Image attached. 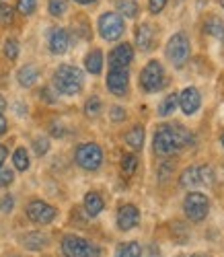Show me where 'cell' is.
<instances>
[{
    "label": "cell",
    "instance_id": "6da1fadb",
    "mask_svg": "<svg viewBox=\"0 0 224 257\" xmlns=\"http://www.w3.org/2000/svg\"><path fill=\"white\" fill-rule=\"evenodd\" d=\"M189 144H193V134L181 123H165L161 127H156L154 140H152L154 153L161 157H171Z\"/></svg>",
    "mask_w": 224,
    "mask_h": 257
},
{
    "label": "cell",
    "instance_id": "7a4b0ae2",
    "mask_svg": "<svg viewBox=\"0 0 224 257\" xmlns=\"http://www.w3.org/2000/svg\"><path fill=\"white\" fill-rule=\"evenodd\" d=\"M84 84V74L80 68L70 66V64H62L54 74V87L62 95H78Z\"/></svg>",
    "mask_w": 224,
    "mask_h": 257
},
{
    "label": "cell",
    "instance_id": "3957f363",
    "mask_svg": "<svg viewBox=\"0 0 224 257\" xmlns=\"http://www.w3.org/2000/svg\"><path fill=\"white\" fill-rule=\"evenodd\" d=\"M62 253L66 257H101V247L76 234H66L62 239Z\"/></svg>",
    "mask_w": 224,
    "mask_h": 257
},
{
    "label": "cell",
    "instance_id": "277c9868",
    "mask_svg": "<svg viewBox=\"0 0 224 257\" xmlns=\"http://www.w3.org/2000/svg\"><path fill=\"white\" fill-rule=\"evenodd\" d=\"M208 210H210V202L204 194H199V191H189L185 196L183 212L191 222H201L208 216Z\"/></svg>",
    "mask_w": 224,
    "mask_h": 257
},
{
    "label": "cell",
    "instance_id": "5b68a950",
    "mask_svg": "<svg viewBox=\"0 0 224 257\" xmlns=\"http://www.w3.org/2000/svg\"><path fill=\"white\" fill-rule=\"evenodd\" d=\"M140 84L146 93H156L165 87V70L161 66V62H148L144 70L140 72Z\"/></svg>",
    "mask_w": 224,
    "mask_h": 257
},
{
    "label": "cell",
    "instance_id": "8992f818",
    "mask_svg": "<svg viewBox=\"0 0 224 257\" xmlns=\"http://www.w3.org/2000/svg\"><path fill=\"white\" fill-rule=\"evenodd\" d=\"M78 167L86 169V171H97L103 163V151L101 146L95 142H88V144H80L76 148V155H74Z\"/></svg>",
    "mask_w": 224,
    "mask_h": 257
},
{
    "label": "cell",
    "instance_id": "52a82bcc",
    "mask_svg": "<svg viewBox=\"0 0 224 257\" xmlns=\"http://www.w3.org/2000/svg\"><path fill=\"white\" fill-rule=\"evenodd\" d=\"M214 181V171L208 165H199V167H187L181 177H179V183L183 187H197V185H210Z\"/></svg>",
    "mask_w": 224,
    "mask_h": 257
},
{
    "label": "cell",
    "instance_id": "ba28073f",
    "mask_svg": "<svg viewBox=\"0 0 224 257\" xmlns=\"http://www.w3.org/2000/svg\"><path fill=\"white\" fill-rule=\"evenodd\" d=\"M124 19L118 15V13H103L99 17V33L103 39L107 41H116L124 35Z\"/></svg>",
    "mask_w": 224,
    "mask_h": 257
},
{
    "label": "cell",
    "instance_id": "9c48e42d",
    "mask_svg": "<svg viewBox=\"0 0 224 257\" xmlns=\"http://www.w3.org/2000/svg\"><path fill=\"white\" fill-rule=\"evenodd\" d=\"M189 56V39L185 33H175L171 39H169V44H167V58L175 64L177 68H181L185 60Z\"/></svg>",
    "mask_w": 224,
    "mask_h": 257
},
{
    "label": "cell",
    "instance_id": "30bf717a",
    "mask_svg": "<svg viewBox=\"0 0 224 257\" xmlns=\"http://www.w3.org/2000/svg\"><path fill=\"white\" fill-rule=\"evenodd\" d=\"M27 216L35 224H50L58 216V210L41 200H33L27 204Z\"/></svg>",
    "mask_w": 224,
    "mask_h": 257
},
{
    "label": "cell",
    "instance_id": "8fae6325",
    "mask_svg": "<svg viewBox=\"0 0 224 257\" xmlns=\"http://www.w3.org/2000/svg\"><path fill=\"white\" fill-rule=\"evenodd\" d=\"M128 82H130V72L128 68H111L107 74V89L118 95L124 97L128 93Z\"/></svg>",
    "mask_w": 224,
    "mask_h": 257
},
{
    "label": "cell",
    "instance_id": "7c38bea8",
    "mask_svg": "<svg viewBox=\"0 0 224 257\" xmlns=\"http://www.w3.org/2000/svg\"><path fill=\"white\" fill-rule=\"evenodd\" d=\"M140 222V212L134 204H124L118 210V226L120 230H132L134 226H138Z\"/></svg>",
    "mask_w": 224,
    "mask_h": 257
},
{
    "label": "cell",
    "instance_id": "4fadbf2b",
    "mask_svg": "<svg viewBox=\"0 0 224 257\" xmlns=\"http://www.w3.org/2000/svg\"><path fill=\"white\" fill-rule=\"evenodd\" d=\"M201 105V95L195 87H187L181 91V95H179V107L183 109L185 115H193Z\"/></svg>",
    "mask_w": 224,
    "mask_h": 257
},
{
    "label": "cell",
    "instance_id": "5bb4252c",
    "mask_svg": "<svg viewBox=\"0 0 224 257\" xmlns=\"http://www.w3.org/2000/svg\"><path fill=\"white\" fill-rule=\"evenodd\" d=\"M134 60V50L130 44H120L109 56V64L111 68H128Z\"/></svg>",
    "mask_w": 224,
    "mask_h": 257
},
{
    "label": "cell",
    "instance_id": "9a60e30c",
    "mask_svg": "<svg viewBox=\"0 0 224 257\" xmlns=\"http://www.w3.org/2000/svg\"><path fill=\"white\" fill-rule=\"evenodd\" d=\"M70 46V37L66 29H54L50 33V52L52 54H64Z\"/></svg>",
    "mask_w": 224,
    "mask_h": 257
},
{
    "label": "cell",
    "instance_id": "2e32d148",
    "mask_svg": "<svg viewBox=\"0 0 224 257\" xmlns=\"http://www.w3.org/2000/svg\"><path fill=\"white\" fill-rule=\"evenodd\" d=\"M152 39H154L152 25L142 23V25L136 29V46H138L142 52H148V50H150V46H152Z\"/></svg>",
    "mask_w": 224,
    "mask_h": 257
},
{
    "label": "cell",
    "instance_id": "e0dca14e",
    "mask_svg": "<svg viewBox=\"0 0 224 257\" xmlns=\"http://www.w3.org/2000/svg\"><path fill=\"white\" fill-rule=\"evenodd\" d=\"M103 208H105V202L97 191H88L84 196V210H86L88 216H97V214H101Z\"/></svg>",
    "mask_w": 224,
    "mask_h": 257
},
{
    "label": "cell",
    "instance_id": "ac0fdd59",
    "mask_svg": "<svg viewBox=\"0 0 224 257\" xmlns=\"http://www.w3.org/2000/svg\"><path fill=\"white\" fill-rule=\"evenodd\" d=\"M84 68L91 74H101V70H103V52L101 50L88 52L86 58H84Z\"/></svg>",
    "mask_w": 224,
    "mask_h": 257
},
{
    "label": "cell",
    "instance_id": "d6986e66",
    "mask_svg": "<svg viewBox=\"0 0 224 257\" xmlns=\"http://www.w3.org/2000/svg\"><path fill=\"white\" fill-rule=\"evenodd\" d=\"M17 78H19V82H21V87L29 89V87H33V84L37 82V78H39V70H37L35 66H31V64H27V66H23V68L19 70Z\"/></svg>",
    "mask_w": 224,
    "mask_h": 257
},
{
    "label": "cell",
    "instance_id": "ffe728a7",
    "mask_svg": "<svg viewBox=\"0 0 224 257\" xmlns=\"http://www.w3.org/2000/svg\"><path fill=\"white\" fill-rule=\"evenodd\" d=\"M23 245H25L27 249H31V251H39V249H43V247H48V237H46L43 232H39V230H33V232H29V234H25Z\"/></svg>",
    "mask_w": 224,
    "mask_h": 257
},
{
    "label": "cell",
    "instance_id": "44dd1931",
    "mask_svg": "<svg viewBox=\"0 0 224 257\" xmlns=\"http://www.w3.org/2000/svg\"><path fill=\"white\" fill-rule=\"evenodd\" d=\"M204 33H208V35L224 41V25H222V21L218 17H210L206 21V25H204Z\"/></svg>",
    "mask_w": 224,
    "mask_h": 257
},
{
    "label": "cell",
    "instance_id": "7402d4cb",
    "mask_svg": "<svg viewBox=\"0 0 224 257\" xmlns=\"http://www.w3.org/2000/svg\"><path fill=\"white\" fill-rule=\"evenodd\" d=\"M126 142H128V146L140 151L142 144H144V127H142V125H134L132 130L126 134Z\"/></svg>",
    "mask_w": 224,
    "mask_h": 257
},
{
    "label": "cell",
    "instance_id": "603a6c76",
    "mask_svg": "<svg viewBox=\"0 0 224 257\" xmlns=\"http://www.w3.org/2000/svg\"><path fill=\"white\" fill-rule=\"evenodd\" d=\"M179 107V95H167L163 101H161V105H159V115H163V117H167V115H173L175 113V109Z\"/></svg>",
    "mask_w": 224,
    "mask_h": 257
},
{
    "label": "cell",
    "instance_id": "cb8c5ba5",
    "mask_svg": "<svg viewBox=\"0 0 224 257\" xmlns=\"http://www.w3.org/2000/svg\"><path fill=\"white\" fill-rule=\"evenodd\" d=\"M116 257H142V247H140V243H136V241L124 243V245H120Z\"/></svg>",
    "mask_w": 224,
    "mask_h": 257
},
{
    "label": "cell",
    "instance_id": "d4e9b609",
    "mask_svg": "<svg viewBox=\"0 0 224 257\" xmlns=\"http://www.w3.org/2000/svg\"><path fill=\"white\" fill-rule=\"evenodd\" d=\"M118 11H120V17L134 19L138 15V5L136 0H118Z\"/></svg>",
    "mask_w": 224,
    "mask_h": 257
},
{
    "label": "cell",
    "instance_id": "484cf974",
    "mask_svg": "<svg viewBox=\"0 0 224 257\" xmlns=\"http://www.w3.org/2000/svg\"><path fill=\"white\" fill-rule=\"evenodd\" d=\"M13 165L17 171H27L29 169V155L25 148H17L15 155H13Z\"/></svg>",
    "mask_w": 224,
    "mask_h": 257
},
{
    "label": "cell",
    "instance_id": "4316f807",
    "mask_svg": "<svg viewBox=\"0 0 224 257\" xmlns=\"http://www.w3.org/2000/svg\"><path fill=\"white\" fill-rule=\"evenodd\" d=\"M84 113L88 115V117H95V115H99L101 113V99L99 97H91L86 103H84Z\"/></svg>",
    "mask_w": 224,
    "mask_h": 257
},
{
    "label": "cell",
    "instance_id": "83f0119b",
    "mask_svg": "<svg viewBox=\"0 0 224 257\" xmlns=\"http://www.w3.org/2000/svg\"><path fill=\"white\" fill-rule=\"evenodd\" d=\"M48 11L52 17H62L66 11H68V3H66V0H50Z\"/></svg>",
    "mask_w": 224,
    "mask_h": 257
},
{
    "label": "cell",
    "instance_id": "f1b7e54d",
    "mask_svg": "<svg viewBox=\"0 0 224 257\" xmlns=\"http://www.w3.org/2000/svg\"><path fill=\"white\" fill-rule=\"evenodd\" d=\"M138 167V159L134 157V155H124L122 159V171H124V175H132L134 171H136Z\"/></svg>",
    "mask_w": 224,
    "mask_h": 257
},
{
    "label": "cell",
    "instance_id": "f546056e",
    "mask_svg": "<svg viewBox=\"0 0 224 257\" xmlns=\"http://www.w3.org/2000/svg\"><path fill=\"white\" fill-rule=\"evenodd\" d=\"M35 7H37V0H19L17 3V11L21 13V15H31L33 11H35Z\"/></svg>",
    "mask_w": 224,
    "mask_h": 257
},
{
    "label": "cell",
    "instance_id": "4dcf8cb0",
    "mask_svg": "<svg viewBox=\"0 0 224 257\" xmlns=\"http://www.w3.org/2000/svg\"><path fill=\"white\" fill-rule=\"evenodd\" d=\"M15 19V11L9 5H0V25H11Z\"/></svg>",
    "mask_w": 224,
    "mask_h": 257
},
{
    "label": "cell",
    "instance_id": "1f68e13d",
    "mask_svg": "<svg viewBox=\"0 0 224 257\" xmlns=\"http://www.w3.org/2000/svg\"><path fill=\"white\" fill-rule=\"evenodd\" d=\"M5 56L9 60H17V56H19V41L17 39H7V44H5Z\"/></svg>",
    "mask_w": 224,
    "mask_h": 257
},
{
    "label": "cell",
    "instance_id": "d6a6232c",
    "mask_svg": "<svg viewBox=\"0 0 224 257\" xmlns=\"http://www.w3.org/2000/svg\"><path fill=\"white\" fill-rule=\"evenodd\" d=\"M48 148H50V140H48V138H35V140H33V151H35L37 157L46 155Z\"/></svg>",
    "mask_w": 224,
    "mask_h": 257
},
{
    "label": "cell",
    "instance_id": "836d02e7",
    "mask_svg": "<svg viewBox=\"0 0 224 257\" xmlns=\"http://www.w3.org/2000/svg\"><path fill=\"white\" fill-rule=\"evenodd\" d=\"M15 181V173L9 167H0V187H7Z\"/></svg>",
    "mask_w": 224,
    "mask_h": 257
},
{
    "label": "cell",
    "instance_id": "e575fe53",
    "mask_svg": "<svg viewBox=\"0 0 224 257\" xmlns=\"http://www.w3.org/2000/svg\"><path fill=\"white\" fill-rule=\"evenodd\" d=\"M15 208V198L13 196H5L3 200H0V212L3 214H11Z\"/></svg>",
    "mask_w": 224,
    "mask_h": 257
},
{
    "label": "cell",
    "instance_id": "d590c367",
    "mask_svg": "<svg viewBox=\"0 0 224 257\" xmlns=\"http://www.w3.org/2000/svg\"><path fill=\"white\" fill-rule=\"evenodd\" d=\"M167 7V0H148V11L152 15H159Z\"/></svg>",
    "mask_w": 224,
    "mask_h": 257
},
{
    "label": "cell",
    "instance_id": "8d00e7d4",
    "mask_svg": "<svg viewBox=\"0 0 224 257\" xmlns=\"http://www.w3.org/2000/svg\"><path fill=\"white\" fill-rule=\"evenodd\" d=\"M111 119L114 121H124L126 119V109L124 107H111Z\"/></svg>",
    "mask_w": 224,
    "mask_h": 257
},
{
    "label": "cell",
    "instance_id": "74e56055",
    "mask_svg": "<svg viewBox=\"0 0 224 257\" xmlns=\"http://www.w3.org/2000/svg\"><path fill=\"white\" fill-rule=\"evenodd\" d=\"M43 97H46L48 103H56V95L52 93V89H43Z\"/></svg>",
    "mask_w": 224,
    "mask_h": 257
},
{
    "label": "cell",
    "instance_id": "f35d334b",
    "mask_svg": "<svg viewBox=\"0 0 224 257\" xmlns=\"http://www.w3.org/2000/svg\"><path fill=\"white\" fill-rule=\"evenodd\" d=\"M7 155H9V151H7V146H3L0 144V167L5 165V161H7Z\"/></svg>",
    "mask_w": 224,
    "mask_h": 257
},
{
    "label": "cell",
    "instance_id": "ab89813d",
    "mask_svg": "<svg viewBox=\"0 0 224 257\" xmlns=\"http://www.w3.org/2000/svg\"><path fill=\"white\" fill-rule=\"evenodd\" d=\"M7 132V119L3 117V115H0V136H3Z\"/></svg>",
    "mask_w": 224,
    "mask_h": 257
},
{
    "label": "cell",
    "instance_id": "60d3db41",
    "mask_svg": "<svg viewBox=\"0 0 224 257\" xmlns=\"http://www.w3.org/2000/svg\"><path fill=\"white\" fill-rule=\"evenodd\" d=\"M7 109V101H5V97L3 95H0V113H3Z\"/></svg>",
    "mask_w": 224,
    "mask_h": 257
},
{
    "label": "cell",
    "instance_id": "b9f144b4",
    "mask_svg": "<svg viewBox=\"0 0 224 257\" xmlns=\"http://www.w3.org/2000/svg\"><path fill=\"white\" fill-rule=\"evenodd\" d=\"M74 3H78V5H91V3H95V0H74Z\"/></svg>",
    "mask_w": 224,
    "mask_h": 257
},
{
    "label": "cell",
    "instance_id": "7bdbcfd3",
    "mask_svg": "<svg viewBox=\"0 0 224 257\" xmlns=\"http://www.w3.org/2000/svg\"><path fill=\"white\" fill-rule=\"evenodd\" d=\"M218 3H220V7H222V9H224V0H218Z\"/></svg>",
    "mask_w": 224,
    "mask_h": 257
},
{
    "label": "cell",
    "instance_id": "ee69618b",
    "mask_svg": "<svg viewBox=\"0 0 224 257\" xmlns=\"http://www.w3.org/2000/svg\"><path fill=\"white\" fill-rule=\"evenodd\" d=\"M191 257H206V255H199V253H197V255H191Z\"/></svg>",
    "mask_w": 224,
    "mask_h": 257
},
{
    "label": "cell",
    "instance_id": "f6af8a7d",
    "mask_svg": "<svg viewBox=\"0 0 224 257\" xmlns=\"http://www.w3.org/2000/svg\"><path fill=\"white\" fill-rule=\"evenodd\" d=\"M220 140H222V146H224V132H222V138Z\"/></svg>",
    "mask_w": 224,
    "mask_h": 257
},
{
    "label": "cell",
    "instance_id": "bcb514c9",
    "mask_svg": "<svg viewBox=\"0 0 224 257\" xmlns=\"http://www.w3.org/2000/svg\"><path fill=\"white\" fill-rule=\"evenodd\" d=\"M13 257H17V255H13Z\"/></svg>",
    "mask_w": 224,
    "mask_h": 257
}]
</instances>
